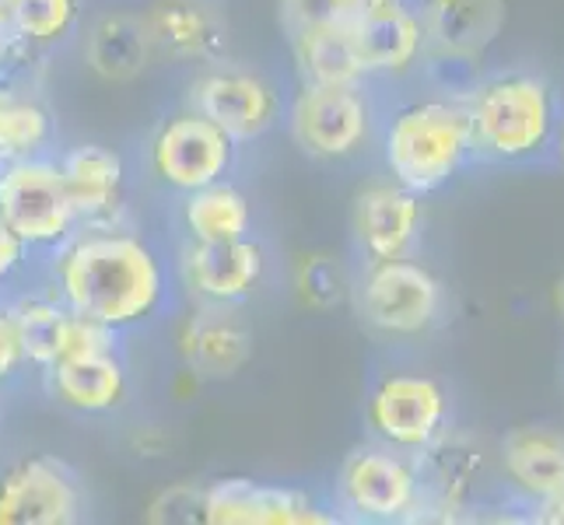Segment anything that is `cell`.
I'll return each mask as SVG.
<instances>
[{
  "label": "cell",
  "mask_w": 564,
  "mask_h": 525,
  "mask_svg": "<svg viewBox=\"0 0 564 525\" xmlns=\"http://www.w3.org/2000/svg\"><path fill=\"white\" fill-rule=\"evenodd\" d=\"M50 291L70 313L127 333L165 308L169 277L162 256L141 236L120 228H77L53 249Z\"/></svg>",
  "instance_id": "6da1fadb"
},
{
  "label": "cell",
  "mask_w": 564,
  "mask_h": 525,
  "mask_svg": "<svg viewBox=\"0 0 564 525\" xmlns=\"http://www.w3.org/2000/svg\"><path fill=\"white\" fill-rule=\"evenodd\" d=\"M474 130V162L547 165L557 162L564 99L536 70H495L463 95Z\"/></svg>",
  "instance_id": "7a4b0ae2"
},
{
  "label": "cell",
  "mask_w": 564,
  "mask_h": 525,
  "mask_svg": "<svg viewBox=\"0 0 564 525\" xmlns=\"http://www.w3.org/2000/svg\"><path fill=\"white\" fill-rule=\"evenodd\" d=\"M382 162L417 197L435 193L474 162V130L463 99H424L400 106L382 123Z\"/></svg>",
  "instance_id": "3957f363"
},
{
  "label": "cell",
  "mask_w": 564,
  "mask_h": 525,
  "mask_svg": "<svg viewBox=\"0 0 564 525\" xmlns=\"http://www.w3.org/2000/svg\"><path fill=\"white\" fill-rule=\"evenodd\" d=\"M424 61L421 67L442 95L463 99L480 81V61L509 22L505 0H421Z\"/></svg>",
  "instance_id": "277c9868"
},
{
  "label": "cell",
  "mask_w": 564,
  "mask_h": 525,
  "mask_svg": "<svg viewBox=\"0 0 564 525\" xmlns=\"http://www.w3.org/2000/svg\"><path fill=\"white\" fill-rule=\"evenodd\" d=\"M372 81L358 85H308L302 81L288 106V127L295 144L319 162H344L372 141L379 109Z\"/></svg>",
  "instance_id": "5b68a950"
},
{
  "label": "cell",
  "mask_w": 564,
  "mask_h": 525,
  "mask_svg": "<svg viewBox=\"0 0 564 525\" xmlns=\"http://www.w3.org/2000/svg\"><path fill=\"white\" fill-rule=\"evenodd\" d=\"M337 508L358 522H411L427 515L417 459L382 441L361 445L337 473Z\"/></svg>",
  "instance_id": "8992f818"
},
{
  "label": "cell",
  "mask_w": 564,
  "mask_h": 525,
  "mask_svg": "<svg viewBox=\"0 0 564 525\" xmlns=\"http://www.w3.org/2000/svg\"><path fill=\"white\" fill-rule=\"evenodd\" d=\"M0 218L32 252H53L82 228L53 154L0 165Z\"/></svg>",
  "instance_id": "52a82bcc"
},
{
  "label": "cell",
  "mask_w": 564,
  "mask_h": 525,
  "mask_svg": "<svg viewBox=\"0 0 564 525\" xmlns=\"http://www.w3.org/2000/svg\"><path fill=\"white\" fill-rule=\"evenodd\" d=\"M365 266L368 270L358 284V302L372 329L386 337H421L442 319L445 295L427 266L406 256Z\"/></svg>",
  "instance_id": "ba28073f"
},
{
  "label": "cell",
  "mask_w": 564,
  "mask_h": 525,
  "mask_svg": "<svg viewBox=\"0 0 564 525\" xmlns=\"http://www.w3.org/2000/svg\"><path fill=\"white\" fill-rule=\"evenodd\" d=\"M449 393L432 375L389 372L382 375L365 403V420L376 441L417 456L449 427Z\"/></svg>",
  "instance_id": "9c48e42d"
},
{
  "label": "cell",
  "mask_w": 564,
  "mask_h": 525,
  "mask_svg": "<svg viewBox=\"0 0 564 525\" xmlns=\"http://www.w3.org/2000/svg\"><path fill=\"white\" fill-rule=\"evenodd\" d=\"M239 144L200 112H176L159 127L151 141V172L180 193L228 179Z\"/></svg>",
  "instance_id": "30bf717a"
},
{
  "label": "cell",
  "mask_w": 564,
  "mask_h": 525,
  "mask_svg": "<svg viewBox=\"0 0 564 525\" xmlns=\"http://www.w3.org/2000/svg\"><path fill=\"white\" fill-rule=\"evenodd\" d=\"M340 515L308 491L249 477H221L204 488L200 522L207 525H326Z\"/></svg>",
  "instance_id": "8fae6325"
},
{
  "label": "cell",
  "mask_w": 564,
  "mask_h": 525,
  "mask_svg": "<svg viewBox=\"0 0 564 525\" xmlns=\"http://www.w3.org/2000/svg\"><path fill=\"white\" fill-rule=\"evenodd\" d=\"M85 508L82 480L56 456H29L0 477V525H74Z\"/></svg>",
  "instance_id": "7c38bea8"
},
{
  "label": "cell",
  "mask_w": 564,
  "mask_h": 525,
  "mask_svg": "<svg viewBox=\"0 0 564 525\" xmlns=\"http://www.w3.org/2000/svg\"><path fill=\"white\" fill-rule=\"evenodd\" d=\"M189 109L221 127L236 144H249L281 120V91L260 74L210 67L189 85Z\"/></svg>",
  "instance_id": "4fadbf2b"
},
{
  "label": "cell",
  "mask_w": 564,
  "mask_h": 525,
  "mask_svg": "<svg viewBox=\"0 0 564 525\" xmlns=\"http://www.w3.org/2000/svg\"><path fill=\"white\" fill-rule=\"evenodd\" d=\"M355 245L365 263L400 260L411 252L421 231V197L397 179L368 183L355 197Z\"/></svg>",
  "instance_id": "5bb4252c"
},
{
  "label": "cell",
  "mask_w": 564,
  "mask_h": 525,
  "mask_svg": "<svg viewBox=\"0 0 564 525\" xmlns=\"http://www.w3.org/2000/svg\"><path fill=\"white\" fill-rule=\"evenodd\" d=\"M267 274L263 245L246 236L231 242H193L183 249V281L200 302L239 305Z\"/></svg>",
  "instance_id": "9a60e30c"
},
{
  "label": "cell",
  "mask_w": 564,
  "mask_h": 525,
  "mask_svg": "<svg viewBox=\"0 0 564 525\" xmlns=\"http://www.w3.org/2000/svg\"><path fill=\"white\" fill-rule=\"evenodd\" d=\"M180 358L197 379L221 382L239 375L252 358V333L236 305L200 302L180 326Z\"/></svg>",
  "instance_id": "2e32d148"
},
{
  "label": "cell",
  "mask_w": 564,
  "mask_h": 525,
  "mask_svg": "<svg viewBox=\"0 0 564 525\" xmlns=\"http://www.w3.org/2000/svg\"><path fill=\"white\" fill-rule=\"evenodd\" d=\"M64 186L74 204L77 225L82 228H116L112 221L123 210V186H127V165L123 154L106 144H74L61 158Z\"/></svg>",
  "instance_id": "e0dca14e"
},
{
  "label": "cell",
  "mask_w": 564,
  "mask_h": 525,
  "mask_svg": "<svg viewBox=\"0 0 564 525\" xmlns=\"http://www.w3.org/2000/svg\"><path fill=\"white\" fill-rule=\"evenodd\" d=\"M355 53L368 81L376 77H403L424 61L421 14L406 0H389L386 8L361 14L351 25Z\"/></svg>",
  "instance_id": "ac0fdd59"
},
{
  "label": "cell",
  "mask_w": 564,
  "mask_h": 525,
  "mask_svg": "<svg viewBox=\"0 0 564 525\" xmlns=\"http://www.w3.org/2000/svg\"><path fill=\"white\" fill-rule=\"evenodd\" d=\"M50 396L77 414H109L120 411L130 393L127 364L120 350H99V354L64 358L46 368Z\"/></svg>",
  "instance_id": "d6986e66"
},
{
  "label": "cell",
  "mask_w": 564,
  "mask_h": 525,
  "mask_svg": "<svg viewBox=\"0 0 564 525\" xmlns=\"http://www.w3.org/2000/svg\"><path fill=\"white\" fill-rule=\"evenodd\" d=\"M159 56L169 61H214L225 50V25L204 0H151L141 11Z\"/></svg>",
  "instance_id": "ffe728a7"
},
{
  "label": "cell",
  "mask_w": 564,
  "mask_h": 525,
  "mask_svg": "<svg viewBox=\"0 0 564 525\" xmlns=\"http://www.w3.org/2000/svg\"><path fill=\"white\" fill-rule=\"evenodd\" d=\"M414 459L424 480L427 512H459L470 501L484 470L480 445L456 427H445Z\"/></svg>",
  "instance_id": "44dd1931"
},
{
  "label": "cell",
  "mask_w": 564,
  "mask_h": 525,
  "mask_svg": "<svg viewBox=\"0 0 564 525\" xmlns=\"http://www.w3.org/2000/svg\"><path fill=\"white\" fill-rule=\"evenodd\" d=\"M82 56L88 70L99 74L102 81L127 85V81H138V77L159 61V50H154L141 14L112 11V14H102L99 22L88 29L82 43Z\"/></svg>",
  "instance_id": "7402d4cb"
},
{
  "label": "cell",
  "mask_w": 564,
  "mask_h": 525,
  "mask_svg": "<svg viewBox=\"0 0 564 525\" xmlns=\"http://www.w3.org/2000/svg\"><path fill=\"white\" fill-rule=\"evenodd\" d=\"M501 462L512 488L530 501L564 494V435L551 427H516L505 435Z\"/></svg>",
  "instance_id": "603a6c76"
},
{
  "label": "cell",
  "mask_w": 564,
  "mask_h": 525,
  "mask_svg": "<svg viewBox=\"0 0 564 525\" xmlns=\"http://www.w3.org/2000/svg\"><path fill=\"white\" fill-rule=\"evenodd\" d=\"M183 228L193 242H231L252 236V204L228 179L183 193Z\"/></svg>",
  "instance_id": "cb8c5ba5"
},
{
  "label": "cell",
  "mask_w": 564,
  "mask_h": 525,
  "mask_svg": "<svg viewBox=\"0 0 564 525\" xmlns=\"http://www.w3.org/2000/svg\"><path fill=\"white\" fill-rule=\"evenodd\" d=\"M299 77L308 85H358L368 81L355 53L351 25H323L288 35Z\"/></svg>",
  "instance_id": "d4e9b609"
},
{
  "label": "cell",
  "mask_w": 564,
  "mask_h": 525,
  "mask_svg": "<svg viewBox=\"0 0 564 525\" xmlns=\"http://www.w3.org/2000/svg\"><path fill=\"white\" fill-rule=\"evenodd\" d=\"M53 141V112L25 88L0 81V165L50 154Z\"/></svg>",
  "instance_id": "484cf974"
},
{
  "label": "cell",
  "mask_w": 564,
  "mask_h": 525,
  "mask_svg": "<svg viewBox=\"0 0 564 525\" xmlns=\"http://www.w3.org/2000/svg\"><path fill=\"white\" fill-rule=\"evenodd\" d=\"M18 329H22V343H25V358L32 368L46 372L64 354V340H67V322H70V308L53 295V291H25V295L11 298Z\"/></svg>",
  "instance_id": "4316f807"
},
{
  "label": "cell",
  "mask_w": 564,
  "mask_h": 525,
  "mask_svg": "<svg viewBox=\"0 0 564 525\" xmlns=\"http://www.w3.org/2000/svg\"><path fill=\"white\" fill-rule=\"evenodd\" d=\"M11 32L22 46L35 50H53L70 39L82 18V0H14L8 11Z\"/></svg>",
  "instance_id": "83f0119b"
},
{
  "label": "cell",
  "mask_w": 564,
  "mask_h": 525,
  "mask_svg": "<svg viewBox=\"0 0 564 525\" xmlns=\"http://www.w3.org/2000/svg\"><path fill=\"white\" fill-rule=\"evenodd\" d=\"M295 295L302 305L316 308V313H329L347 298V277L337 256L329 252H308L295 266Z\"/></svg>",
  "instance_id": "f1b7e54d"
},
{
  "label": "cell",
  "mask_w": 564,
  "mask_h": 525,
  "mask_svg": "<svg viewBox=\"0 0 564 525\" xmlns=\"http://www.w3.org/2000/svg\"><path fill=\"white\" fill-rule=\"evenodd\" d=\"M281 25L288 35L323 25H355L361 18V0H278Z\"/></svg>",
  "instance_id": "f546056e"
},
{
  "label": "cell",
  "mask_w": 564,
  "mask_h": 525,
  "mask_svg": "<svg viewBox=\"0 0 564 525\" xmlns=\"http://www.w3.org/2000/svg\"><path fill=\"white\" fill-rule=\"evenodd\" d=\"M204 488L197 483H169V488L148 504V522H200Z\"/></svg>",
  "instance_id": "4dcf8cb0"
},
{
  "label": "cell",
  "mask_w": 564,
  "mask_h": 525,
  "mask_svg": "<svg viewBox=\"0 0 564 525\" xmlns=\"http://www.w3.org/2000/svg\"><path fill=\"white\" fill-rule=\"evenodd\" d=\"M25 368H29V358H25L22 329H18L11 302L0 298V385L11 382L18 372H25Z\"/></svg>",
  "instance_id": "1f68e13d"
},
{
  "label": "cell",
  "mask_w": 564,
  "mask_h": 525,
  "mask_svg": "<svg viewBox=\"0 0 564 525\" xmlns=\"http://www.w3.org/2000/svg\"><path fill=\"white\" fill-rule=\"evenodd\" d=\"M29 252L32 249L14 236L4 218H0V284H8L22 274L25 263H29Z\"/></svg>",
  "instance_id": "d6a6232c"
},
{
  "label": "cell",
  "mask_w": 564,
  "mask_h": 525,
  "mask_svg": "<svg viewBox=\"0 0 564 525\" xmlns=\"http://www.w3.org/2000/svg\"><path fill=\"white\" fill-rule=\"evenodd\" d=\"M533 512H536V522H551V525L564 522V494L547 497V501H536Z\"/></svg>",
  "instance_id": "836d02e7"
},
{
  "label": "cell",
  "mask_w": 564,
  "mask_h": 525,
  "mask_svg": "<svg viewBox=\"0 0 564 525\" xmlns=\"http://www.w3.org/2000/svg\"><path fill=\"white\" fill-rule=\"evenodd\" d=\"M14 43V32H11V18L8 11H0V56H4Z\"/></svg>",
  "instance_id": "e575fe53"
},
{
  "label": "cell",
  "mask_w": 564,
  "mask_h": 525,
  "mask_svg": "<svg viewBox=\"0 0 564 525\" xmlns=\"http://www.w3.org/2000/svg\"><path fill=\"white\" fill-rule=\"evenodd\" d=\"M554 305H557V316L564 319V277H561L557 287H554Z\"/></svg>",
  "instance_id": "d590c367"
},
{
  "label": "cell",
  "mask_w": 564,
  "mask_h": 525,
  "mask_svg": "<svg viewBox=\"0 0 564 525\" xmlns=\"http://www.w3.org/2000/svg\"><path fill=\"white\" fill-rule=\"evenodd\" d=\"M389 0H361V14H368V11H379V8H386Z\"/></svg>",
  "instance_id": "8d00e7d4"
},
{
  "label": "cell",
  "mask_w": 564,
  "mask_h": 525,
  "mask_svg": "<svg viewBox=\"0 0 564 525\" xmlns=\"http://www.w3.org/2000/svg\"><path fill=\"white\" fill-rule=\"evenodd\" d=\"M557 165L564 168V123H561V133H557Z\"/></svg>",
  "instance_id": "74e56055"
},
{
  "label": "cell",
  "mask_w": 564,
  "mask_h": 525,
  "mask_svg": "<svg viewBox=\"0 0 564 525\" xmlns=\"http://www.w3.org/2000/svg\"><path fill=\"white\" fill-rule=\"evenodd\" d=\"M14 8V0H0V11H11Z\"/></svg>",
  "instance_id": "f35d334b"
},
{
  "label": "cell",
  "mask_w": 564,
  "mask_h": 525,
  "mask_svg": "<svg viewBox=\"0 0 564 525\" xmlns=\"http://www.w3.org/2000/svg\"><path fill=\"white\" fill-rule=\"evenodd\" d=\"M0 414H4V406H0Z\"/></svg>",
  "instance_id": "ab89813d"
}]
</instances>
